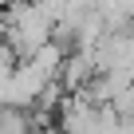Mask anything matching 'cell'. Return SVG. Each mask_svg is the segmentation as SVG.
Listing matches in <instances>:
<instances>
[{
  "label": "cell",
  "mask_w": 134,
  "mask_h": 134,
  "mask_svg": "<svg viewBox=\"0 0 134 134\" xmlns=\"http://www.w3.org/2000/svg\"><path fill=\"white\" fill-rule=\"evenodd\" d=\"M36 134H63V126H43V130H36Z\"/></svg>",
  "instance_id": "1"
}]
</instances>
